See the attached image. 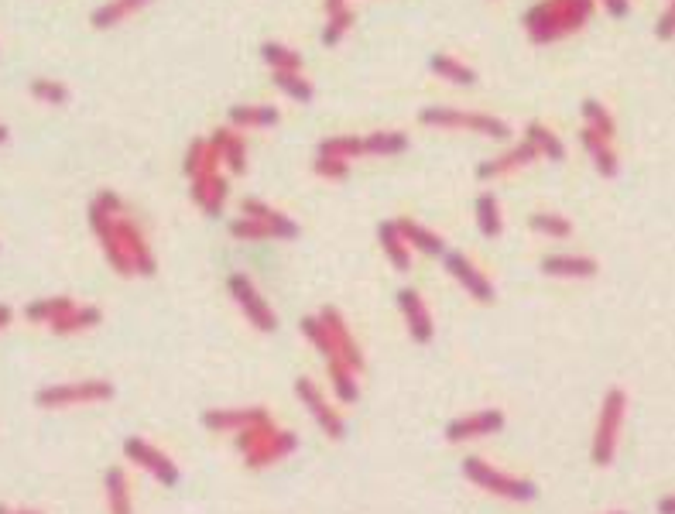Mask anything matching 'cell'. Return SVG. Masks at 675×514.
Returning a JSON list of instances; mask_svg holds the SVG:
<instances>
[{
    "label": "cell",
    "instance_id": "836d02e7",
    "mask_svg": "<svg viewBox=\"0 0 675 514\" xmlns=\"http://www.w3.org/2000/svg\"><path fill=\"white\" fill-rule=\"evenodd\" d=\"M408 151V134L405 131H374L364 138V155H377V158H391Z\"/></svg>",
    "mask_w": 675,
    "mask_h": 514
},
{
    "label": "cell",
    "instance_id": "9c48e42d",
    "mask_svg": "<svg viewBox=\"0 0 675 514\" xmlns=\"http://www.w3.org/2000/svg\"><path fill=\"white\" fill-rule=\"evenodd\" d=\"M443 268L449 271V278L456 281V285L463 288L470 299H477L480 305H490L497 299V288H494V281H490L484 271L477 268V264L470 261L466 254H460V251H446L443 254Z\"/></svg>",
    "mask_w": 675,
    "mask_h": 514
},
{
    "label": "cell",
    "instance_id": "44dd1931",
    "mask_svg": "<svg viewBox=\"0 0 675 514\" xmlns=\"http://www.w3.org/2000/svg\"><path fill=\"white\" fill-rule=\"evenodd\" d=\"M210 141L216 144V151H220L223 165L230 168V175H244L247 172V141L240 138L237 127H216L210 134Z\"/></svg>",
    "mask_w": 675,
    "mask_h": 514
},
{
    "label": "cell",
    "instance_id": "b9f144b4",
    "mask_svg": "<svg viewBox=\"0 0 675 514\" xmlns=\"http://www.w3.org/2000/svg\"><path fill=\"white\" fill-rule=\"evenodd\" d=\"M353 24H357V11H353V7H343L340 14H329L323 24V45H329V48L340 45L343 38L350 35Z\"/></svg>",
    "mask_w": 675,
    "mask_h": 514
},
{
    "label": "cell",
    "instance_id": "5bb4252c",
    "mask_svg": "<svg viewBox=\"0 0 675 514\" xmlns=\"http://www.w3.org/2000/svg\"><path fill=\"white\" fill-rule=\"evenodd\" d=\"M264 419H271V412L268 408H261V405H247V408H210V412L203 415V425L210 432H244V429H251V425H257V422H264Z\"/></svg>",
    "mask_w": 675,
    "mask_h": 514
},
{
    "label": "cell",
    "instance_id": "ffe728a7",
    "mask_svg": "<svg viewBox=\"0 0 675 514\" xmlns=\"http://www.w3.org/2000/svg\"><path fill=\"white\" fill-rule=\"evenodd\" d=\"M182 168H186L189 182L192 179H210V175H220L223 158H220V151H216V144L210 138H196V141L189 144L186 162H182Z\"/></svg>",
    "mask_w": 675,
    "mask_h": 514
},
{
    "label": "cell",
    "instance_id": "484cf974",
    "mask_svg": "<svg viewBox=\"0 0 675 514\" xmlns=\"http://www.w3.org/2000/svg\"><path fill=\"white\" fill-rule=\"evenodd\" d=\"M100 319H103V312L96 309V305H72L66 316L55 319L48 329H52L55 336H76V333H86V329L100 326Z\"/></svg>",
    "mask_w": 675,
    "mask_h": 514
},
{
    "label": "cell",
    "instance_id": "5b68a950",
    "mask_svg": "<svg viewBox=\"0 0 675 514\" xmlns=\"http://www.w3.org/2000/svg\"><path fill=\"white\" fill-rule=\"evenodd\" d=\"M624 415H628V391L610 388L604 395V405H600L597 429H593V446H590V456L597 467H610V463H614L617 443H621V429H624Z\"/></svg>",
    "mask_w": 675,
    "mask_h": 514
},
{
    "label": "cell",
    "instance_id": "f1b7e54d",
    "mask_svg": "<svg viewBox=\"0 0 675 514\" xmlns=\"http://www.w3.org/2000/svg\"><path fill=\"white\" fill-rule=\"evenodd\" d=\"M473 220H477V230L484 237H501L504 230V213H501V203H497V196H490V192H484V196L473 199Z\"/></svg>",
    "mask_w": 675,
    "mask_h": 514
},
{
    "label": "cell",
    "instance_id": "ac0fdd59",
    "mask_svg": "<svg viewBox=\"0 0 675 514\" xmlns=\"http://www.w3.org/2000/svg\"><path fill=\"white\" fill-rule=\"evenodd\" d=\"M189 196L206 216H223V210H227V199H230V179L223 172L210 175V179H192Z\"/></svg>",
    "mask_w": 675,
    "mask_h": 514
},
{
    "label": "cell",
    "instance_id": "ee69618b",
    "mask_svg": "<svg viewBox=\"0 0 675 514\" xmlns=\"http://www.w3.org/2000/svg\"><path fill=\"white\" fill-rule=\"evenodd\" d=\"M312 172H316L319 179L340 182V179H347V175H350V162H340V158L316 155V162H312Z\"/></svg>",
    "mask_w": 675,
    "mask_h": 514
},
{
    "label": "cell",
    "instance_id": "c3c4849f",
    "mask_svg": "<svg viewBox=\"0 0 675 514\" xmlns=\"http://www.w3.org/2000/svg\"><path fill=\"white\" fill-rule=\"evenodd\" d=\"M658 514H675V494L672 497H662V501H658Z\"/></svg>",
    "mask_w": 675,
    "mask_h": 514
},
{
    "label": "cell",
    "instance_id": "bcb514c9",
    "mask_svg": "<svg viewBox=\"0 0 675 514\" xmlns=\"http://www.w3.org/2000/svg\"><path fill=\"white\" fill-rule=\"evenodd\" d=\"M600 4H604L614 18H628L631 14V0H600Z\"/></svg>",
    "mask_w": 675,
    "mask_h": 514
},
{
    "label": "cell",
    "instance_id": "d590c367",
    "mask_svg": "<svg viewBox=\"0 0 675 514\" xmlns=\"http://www.w3.org/2000/svg\"><path fill=\"white\" fill-rule=\"evenodd\" d=\"M316 155L340 158V162H353V158L364 155V138H357V134H336V138L319 141Z\"/></svg>",
    "mask_w": 675,
    "mask_h": 514
},
{
    "label": "cell",
    "instance_id": "30bf717a",
    "mask_svg": "<svg viewBox=\"0 0 675 514\" xmlns=\"http://www.w3.org/2000/svg\"><path fill=\"white\" fill-rule=\"evenodd\" d=\"M124 456L134 463V467H141L144 473H148V477H155L158 484H165V487L179 484V467H175V460L172 456H165L158 446H151L148 439L131 436L124 443Z\"/></svg>",
    "mask_w": 675,
    "mask_h": 514
},
{
    "label": "cell",
    "instance_id": "4fadbf2b",
    "mask_svg": "<svg viewBox=\"0 0 675 514\" xmlns=\"http://www.w3.org/2000/svg\"><path fill=\"white\" fill-rule=\"evenodd\" d=\"M319 319L326 323L329 336H333V347H336V360H343V364L350 367V371H364V350H360V343L353 340L347 319L340 316V309H333V305H326L323 312H319Z\"/></svg>",
    "mask_w": 675,
    "mask_h": 514
},
{
    "label": "cell",
    "instance_id": "db71d44e",
    "mask_svg": "<svg viewBox=\"0 0 675 514\" xmlns=\"http://www.w3.org/2000/svg\"><path fill=\"white\" fill-rule=\"evenodd\" d=\"M610 514H628V511H610Z\"/></svg>",
    "mask_w": 675,
    "mask_h": 514
},
{
    "label": "cell",
    "instance_id": "2e32d148",
    "mask_svg": "<svg viewBox=\"0 0 675 514\" xmlns=\"http://www.w3.org/2000/svg\"><path fill=\"white\" fill-rule=\"evenodd\" d=\"M398 309H401V316H405V326H408V333H412V340L415 343H432L436 326H432L429 305H425V299L415 292V288H401Z\"/></svg>",
    "mask_w": 675,
    "mask_h": 514
},
{
    "label": "cell",
    "instance_id": "f5cc1de1",
    "mask_svg": "<svg viewBox=\"0 0 675 514\" xmlns=\"http://www.w3.org/2000/svg\"><path fill=\"white\" fill-rule=\"evenodd\" d=\"M0 514H11V508H7V504H0Z\"/></svg>",
    "mask_w": 675,
    "mask_h": 514
},
{
    "label": "cell",
    "instance_id": "d4e9b609",
    "mask_svg": "<svg viewBox=\"0 0 675 514\" xmlns=\"http://www.w3.org/2000/svg\"><path fill=\"white\" fill-rule=\"evenodd\" d=\"M377 240H381V251L388 254V261L395 264V271L412 268V247H408V240L401 237L395 220H384L381 227H377Z\"/></svg>",
    "mask_w": 675,
    "mask_h": 514
},
{
    "label": "cell",
    "instance_id": "cb8c5ba5",
    "mask_svg": "<svg viewBox=\"0 0 675 514\" xmlns=\"http://www.w3.org/2000/svg\"><path fill=\"white\" fill-rule=\"evenodd\" d=\"M148 4H155V0H107V4H100L90 14V24L96 31H110V28H117L120 21H127L138 11H144Z\"/></svg>",
    "mask_w": 675,
    "mask_h": 514
},
{
    "label": "cell",
    "instance_id": "d6986e66",
    "mask_svg": "<svg viewBox=\"0 0 675 514\" xmlns=\"http://www.w3.org/2000/svg\"><path fill=\"white\" fill-rule=\"evenodd\" d=\"M600 271L597 257H586V254H549L542 257V275L549 278H593Z\"/></svg>",
    "mask_w": 675,
    "mask_h": 514
},
{
    "label": "cell",
    "instance_id": "4316f807",
    "mask_svg": "<svg viewBox=\"0 0 675 514\" xmlns=\"http://www.w3.org/2000/svg\"><path fill=\"white\" fill-rule=\"evenodd\" d=\"M429 69L436 72L439 79L453 83V86H473V83H477V69L466 66L463 59H456V55H449V52H436V55H432Z\"/></svg>",
    "mask_w": 675,
    "mask_h": 514
},
{
    "label": "cell",
    "instance_id": "7bdbcfd3",
    "mask_svg": "<svg viewBox=\"0 0 675 514\" xmlns=\"http://www.w3.org/2000/svg\"><path fill=\"white\" fill-rule=\"evenodd\" d=\"M230 237L233 240H271L268 227H261L251 216H237V220H230Z\"/></svg>",
    "mask_w": 675,
    "mask_h": 514
},
{
    "label": "cell",
    "instance_id": "f35d334b",
    "mask_svg": "<svg viewBox=\"0 0 675 514\" xmlns=\"http://www.w3.org/2000/svg\"><path fill=\"white\" fill-rule=\"evenodd\" d=\"M28 93L35 96L38 103H48V107H66V103H69V86L59 83V79H48V76L31 79Z\"/></svg>",
    "mask_w": 675,
    "mask_h": 514
},
{
    "label": "cell",
    "instance_id": "1f68e13d",
    "mask_svg": "<svg viewBox=\"0 0 675 514\" xmlns=\"http://www.w3.org/2000/svg\"><path fill=\"white\" fill-rule=\"evenodd\" d=\"M326 374H329V384H333V395L343 401V405H353L360 395L357 388V371H350L343 360H329L326 364Z\"/></svg>",
    "mask_w": 675,
    "mask_h": 514
},
{
    "label": "cell",
    "instance_id": "52a82bcc",
    "mask_svg": "<svg viewBox=\"0 0 675 514\" xmlns=\"http://www.w3.org/2000/svg\"><path fill=\"white\" fill-rule=\"evenodd\" d=\"M114 398V384L107 377H86V381H72V384H52L42 388L35 395L38 408H76V405H103V401Z\"/></svg>",
    "mask_w": 675,
    "mask_h": 514
},
{
    "label": "cell",
    "instance_id": "e575fe53",
    "mask_svg": "<svg viewBox=\"0 0 675 514\" xmlns=\"http://www.w3.org/2000/svg\"><path fill=\"white\" fill-rule=\"evenodd\" d=\"M261 59L264 66H271V72H302V52H295V48L281 42H264Z\"/></svg>",
    "mask_w": 675,
    "mask_h": 514
},
{
    "label": "cell",
    "instance_id": "ba28073f",
    "mask_svg": "<svg viewBox=\"0 0 675 514\" xmlns=\"http://www.w3.org/2000/svg\"><path fill=\"white\" fill-rule=\"evenodd\" d=\"M227 288H230V299L237 302V309L244 312L247 323H251L257 333H275V329H278L275 309H271L268 299L257 292V285L251 278H247V275H230Z\"/></svg>",
    "mask_w": 675,
    "mask_h": 514
},
{
    "label": "cell",
    "instance_id": "681fc988",
    "mask_svg": "<svg viewBox=\"0 0 675 514\" xmlns=\"http://www.w3.org/2000/svg\"><path fill=\"white\" fill-rule=\"evenodd\" d=\"M343 7H350L347 0H326V18H329V14H340Z\"/></svg>",
    "mask_w": 675,
    "mask_h": 514
},
{
    "label": "cell",
    "instance_id": "d6a6232c",
    "mask_svg": "<svg viewBox=\"0 0 675 514\" xmlns=\"http://www.w3.org/2000/svg\"><path fill=\"white\" fill-rule=\"evenodd\" d=\"M107 508H110V514H134L131 487H127V473L120 467L107 470Z\"/></svg>",
    "mask_w": 675,
    "mask_h": 514
},
{
    "label": "cell",
    "instance_id": "7dc6e473",
    "mask_svg": "<svg viewBox=\"0 0 675 514\" xmlns=\"http://www.w3.org/2000/svg\"><path fill=\"white\" fill-rule=\"evenodd\" d=\"M11 319H14L11 305H0V333H4V329H7V326H11Z\"/></svg>",
    "mask_w": 675,
    "mask_h": 514
},
{
    "label": "cell",
    "instance_id": "83f0119b",
    "mask_svg": "<svg viewBox=\"0 0 675 514\" xmlns=\"http://www.w3.org/2000/svg\"><path fill=\"white\" fill-rule=\"evenodd\" d=\"M230 127H275L278 124V107L271 103H237L230 107Z\"/></svg>",
    "mask_w": 675,
    "mask_h": 514
},
{
    "label": "cell",
    "instance_id": "ab89813d",
    "mask_svg": "<svg viewBox=\"0 0 675 514\" xmlns=\"http://www.w3.org/2000/svg\"><path fill=\"white\" fill-rule=\"evenodd\" d=\"M583 120H586V127H590V131L600 134V138L614 141L617 120H614V114H610V110L600 100H583Z\"/></svg>",
    "mask_w": 675,
    "mask_h": 514
},
{
    "label": "cell",
    "instance_id": "60d3db41",
    "mask_svg": "<svg viewBox=\"0 0 675 514\" xmlns=\"http://www.w3.org/2000/svg\"><path fill=\"white\" fill-rule=\"evenodd\" d=\"M302 333H305V340L312 343L319 353L326 357V364L329 360H336V347H333V336H329V329H326V323L319 316H305L302 319Z\"/></svg>",
    "mask_w": 675,
    "mask_h": 514
},
{
    "label": "cell",
    "instance_id": "603a6c76",
    "mask_svg": "<svg viewBox=\"0 0 675 514\" xmlns=\"http://www.w3.org/2000/svg\"><path fill=\"white\" fill-rule=\"evenodd\" d=\"M580 144H583V151L590 155V162H593V168H597L604 179H614L617 175V155H614V141H607V138H600L597 131H590V127H583L580 131Z\"/></svg>",
    "mask_w": 675,
    "mask_h": 514
},
{
    "label": "cell",
    "instance_id": "6da1fadb",
    "mask_svg": "<svg viewBox=\"0 0 675 514\" xmlns=\"http://www.w3.org/2000/svg\"><path fill=\"white\" fill-rule=\"evenodd\" d=\"M90 227L103 247L107 264L120 278H151L158 268L155 251L144 237L141 223L131 220L124 210V199L114 189H103L90 203Z\"/></svg>",
    "mask_w": 675,
    "mask_h": 514
},
{
    "label": "cell",
    "instance_id": "74e56055",
    "mask_svg": "<svg viewBox=\"0 0 675 514\" xmlns=\"http://www.w3.org/2000/svg\"><path fill=\"white\" fill-rule=\"evenodd\" d=\"M271 83L295 103H312V96H316L312 83L302 76V72H271Z\"/></svg>",
    "mask_w": 675,
    "mask_h": 514
},
{
    "label": "cell",
    "instance_id": "8fae6325",
    "mask_svg": "<svg viewBox=\"0 0 675 514\" xmlns=\"http://www.w3.org/2000/svg\"><path fill=\"white\" fill-rule=\"evenodd\" d=\"M295 395H299V401L305 405V412L312 415V422H316L329 439H343V432H347V429H343L340 412H336L333 401H329L323 391L316 388V381H312V377H299V381H295Z\"/></svg>",
    "mask_w": 675,
    "mask_h": 514
},
{
    "label": "cell",
    "instance_id": "7c38bea8",
    "mask_svg": "<svg viewBox=\"0 0 675 514\" xmlns=\"http://www.w3.org/2000/svg\"><path fill=\"white\" fill-rule=\"evenodd\" d=\"M504 429V412L501 408H480V412L460 415L446 425V439L449 443H473V439L494 436Z\"/></svg>",
    "mask_w": 675,
    "mask_h": 514
},
{
    "label": "cell",
    "instance_id": "3957f363",
    "mask_svg": "<svg viewBox=\"0 0 675 514\" xmlns=\"http://www.w3.org/2000/svg\"><path fill=\"white\" fill-rule=\"evenodd\" d=\"M295 446H299V436L278 429L275 419H264V422L251 425V429L237 432V453L244 456L247 470L275 467V463H281L285 456L295 453Z\"/></svg>",
    "mask_w": 675,
    "mask_h": 514
},
{
    "label": "cell",
    "instance_id": "f907efd6",
    "mask_svg": "<svg viewBox=\"0 0 675 514\" xmlns=\"http://www.w3.org/2000/svg\"><path fill=\"white\" fill-rule=\"evenodd\" d=\"M7 138H11V131H7V127L0 124V148H4V144H7Z\"/></svg>",
    "mask_w": 675,
    "mask_h": 514
},
{
    "label": "cell",
    "instance_id": "f6af8a7d",
    "mask_svg": "<svg viewBox=\"0 0 675 514\" xmlns=\"http://www.w3.org/2000/svg\"><path fill=\"white\" fill-rule=\"evenodd\" d=\"M655 38H662V42L675 38V0H669V7L662 11V18L655 21Z\"/></svg>",
    "mask_w": 675,
    "mask_h": 514
},
{
    "label": "cell",
    "instance_id": "e0dca14e",
    "mask_svg": "<svg viewBox=\"0 0 675 514\" xmlns=\"http://www.w3.org/2000/svg\"><path fill=\"white\" fill-rule=\"evenodd\" d=\"M240 216H251V220L261 223V227H268V234L275 240H295L299 237V223H295L292 216L278 213L275 206L261 203V199H244V203H240Z\"/></svg>",
    "mask_w": 675,
    "mask_h": 514
},
{
    "label": "cell",
    "instance_id": "f546056e",
    "mask_svg": "<svg viewBox=\"0 0 675 514\" xmlns=\"http://www.w3.org/2000/svg\"><path fill=\"white\" fill-rule=\"evenodd\" d=\"M525 141L538 151V158H549V162H562V158H566L559 134L552 131V127H545L542 120H532V124L525 127Z\"/></svg>",
    "mask_w": 675,
    "mask_h": 514
},
{
    "label": "cell",
    "instance_id": "4dcf8cb0",
    "mask_svg": "<svg viewBox=\"0 0 675 514\" xmlns=\"http://www.w3.org/2000/svg\"><path fill=\"white\" fill-rule=\"evenodd\" d=\"M72 305H76V302H72L69 295H48V299L31 302L28 309H24V319H28V323H45V326H52L55 319L66 316Z\"/></svg>",
    "mask_w": 675,
    "mask_h": 514
},
{
    "label": "cell",
    "instance_id": "8d00e7d4",
    "mask_svg": "<svg viewBox=\"0 0 675 514\" xmlns=\"http://www.w3.org/2000/svg\"><path fill=\"white\" fill-rule=\"evenodd\" d=\"M528 227H532L535 234H542V237H556V240L573 237V220H569V216H562V213H552V210L532 213V216H528Z\"/></svg>",
    "mask_w": 675,
    "mask_h": 514
},
{
    "label": "cell",
    "instance_id": "7402d4cb",
    "mask_svg": "<svg viewBox=\"0 0 675 514\" xmlns=\"http://www.w3.org/2000/svg\"><path fill=\"white\" fill-rule=\"evenodd\" d=\"M395 227L401 230V237L408 240V247L412 251H422L425 257H443L446 254V240L436 234V230L422 227L419 220H412V216H398Z\"/></svg>",
    "mask_w": 675,
    "mask_h": 514
},
{
    "label": "cell",
    "instance_id": "816d5d0a",
    "mask_svg": "<svg viewBox=\"0 0 675 514\" xmlns=\"http://www.w3.org/2000/svg\"><path fill=\"white\" fill-rule=\"evenodd\" d=\"M11 514H42V511H31V508H18V511H11Z\"/></svg>",
    "mask_w": 675,
    "mask_h": 514
},
{
    "label": "cell",
    "instance_id": "7a4b0ae2",
    "mask_svg": "<svg viewBox=\"0 0 675 514\" xmlns=\"http://www.w3.org/2000/svg\"><path fill=\"white\" fill-rule=\"evenodd\" d=\"M593 7H597V0H538L525 11L521 24L535 45H552L566 35H576L590 21Z\"/></svg>",
    "mask_w": 675,
    "mask_h": 514
},
{
    "label": "cell",
    "instance_id": "277c9868",
    "mask_svg": "<svg viewBox=\"0 0 675 514\" xmlns=\"http://www.w3.org/2000/svg\"><path fill=\"white\" fill-rule=\"evenodd\" d=\"M419 120L425 127H439V131H470L490 141H508L511 127L494 114H477V110H456V107H425Z\"/></svg>",
    "mask_w": 675,
    "mask_h": 514
},
{
    "label": "cell",
    "instance_id": "9a60e30c",
    "mask_svg": "<svg viewBox=\"0 0 675 514\" xmlns=\"http://www.w3.org/2000/svg\"><path fill=\"white\" fill-rule=\"evenodd\" d=\"M538 158V151L532 148L528 141H518L511 144V148L497 151L494 158H487V162L477 165V179H501V175H511V172H521V168H528Z\"/></svg>",
    "mask_w": 675,
    "mask_h": 514
},
{
    "label": "cell",
    "instance_id": "8992f818",
    "mask_svg": "<svg viewBox=\"0 0 675 514\" xmlns=\"http://www.w3.org/2000/svg\"><path fill=\"white\" fill-rule=\"evenodd\" d=\"M463 477L470 480V484H477L480 491H487L494 497H504V501H511V504L535 501V484H532V480L514 477V473H504V470L490 467V463L480 460V456H466V460H463Z\"/></svg>",
    "mask_w": 675,
    "mask_h": 514
}]
</instances>
